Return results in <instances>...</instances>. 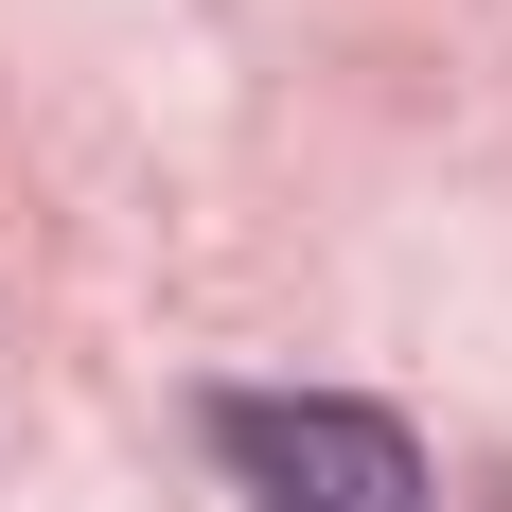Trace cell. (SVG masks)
Segmentation results:
<instances>
[{
  "label": "cell",
  "instance_id": "obj_1",
  "mask_svg": "<svg viewBox=\"0 0 512 512\" xmlns=\"http://www.w3.org/2000/svg\"><path fill=\"white\" fill-rule=\"evenodd\" d=\"M212 442H230V477H248L265 512H424L407 424H389V407H336V389H230Z\"/></svg>",
  "mask_w": 512,
  "mask_h": 512
}]
</instances>
